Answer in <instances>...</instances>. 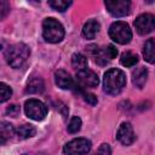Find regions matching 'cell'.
<instances>
[{
	"instance_id": "6da1fadb",
	"label": "cell",
	"mask_w": 155,
	"mask_h": 155,
	"mask_svg": "<svg viewBox=\"0 0 155 155\" xmlns=\"http://www.w3.org/2000/svg\"><path fill=\"white\" fill-rule=\"evenodd\" d=\"M126 85V75L117 68L109 69L103 78V87L108 94H119Z\"/></svg>"
},
{
	"instance_id": "7a4b0ae2",
	"label": "cell",
	"mask_w": 155,
	"mask_h": 155,
	"mask_svg": "<svg viewBox=\"0 0 155 155\" xmlns=\"http://www.w3.org/2000/svg\"><path fill=\"white\" fill-rule=\"evenodd\" d=\"M29 54H30L29 47L23 42H18L11 45L6 50L5 58L8 65H11L12 68H21L28 61Z\"/></svg>"
},
{
	"instance_id": "3957f363",
	"label": "cell",
	"mask_w": 155,
	"mask_h": 155,
	"mask_svg": "<svg viewBox=\"0 0 155 155\" xmlns=\"http://www.w3.org/2000/svg\"><path fill=\"white\" fill-rule=\"evenodd\" d=\"M42 35L46 41L57 44L64 38V28L57 19L50 17L42 22Z\"/></svg>"
},
{
	"instance_id": "277c9868",
	"label": "cell",
	"mask_w": 155,
	"mask_h": 155,
	"mask_svg": "<svg viewBox=\"0 0 155 155\" xmlns=\"http://www.w3.org/2000/svg\"><path fill=\"white\" fill-rule=\"evenodd\" d=\"M109 36L117 44H128L132 39V31L127 23L117 21L114 22L109 28Z\"/></svg>"
},
{
	"instance_id": "5b68a950",
	"label": "cell",
	"mask_w": 155,
	"mask_h": 155,
	"mask_svg": "<svg viewBox=\"0 0 155 155\" xmlns=\"http://www.w3.org/2000/svg\"><path fill=\"white\" fill-rule=\"evenodd\" d=\"M47 110L48 109H47L46 104H44L39 99H29L24 104V111H25L27 116L35 121L44 120L45 116L47 115Z\"/></svg>"
},
{
	"instance_id": "8992f818",
	"label": "cell",
	"mask_w": 155,
	"mask_h": 155,
	"mask_svg": "<svg viewBox=\"0 0 155 155\" xmlns=\"http://www.w3.org/2000/svg\"><path fill=\"white\" fill-rule=\"evenodd\" d=\"M91 142L86 138H75L64 145L63 151L65 155H85L91 150Z\"/></svg>"
},
{
	"instance_id": "52a82bcc",
	"label": "cell",
	"mask_w": 155,
	"mask_h": 155,
	"mask_svg": "<svg viewBox=\"0 0 155 155\" xmlns=\"http://www.w3.org/2000/svg\"><path fill=\"white\" fill-rule=\"evenodd\" d=\"M99 82L98 75L90 70V69H84L76 73V87L78 91H82L84 88H92L96 87Z\"/></svg>"
},
{
	"instance_id": "ba28073f",
	"label": "cell",
	"mask_w": 155,
	"mask_h": 155,
	"mask_svg": "<svg viewBox=\"0 0 155 155\" xmlns=\"http://www.w3.org/2000/svg\"><path fill=\"white\" fill-rule=\"evenodd\" d=\"M134 27L138 34L145 35L155 29V16L151 13L139 15L134 21Z\"/></svg>"
},
{
	"instance_id": "9c48e42d",
	"label": "cell",
	"mask_w": 155,
	"mask_h": 155,
	"mask_svg": "<svg viewBox=\"0 0 155 155\" xmlns=\"http://www.w3.org/2000/svg\"><path fill=\"white\" fill-rule=\"evenodd\" d=\"M105 7L114 17H124L130 12L131 2L127 0H110L105 1Z\"/></svg>"
},
{
	"instance_id": "30bf717a",
	"label": "cell",
	"mask_w": 155,
	"mask_h": 155,
	"mask_svg": "<svg viewBox=\"0 0 155 155\" xmlns=\"http://www.w3.org/2000/svg\"><path fill=\"white\" fill-rule=\"evenodd\" d=\"M116 138H117V140L121 144H124V145H131L134 142V139H136V136H134L132 125L130 122L121 124V126L117 130Z\"/></svg>"
},
{
	"instance_id": "8fae6325",
	"label": "cell",
	"mask_w": 155,
	"mask_h": 155,
	"mask_svg": "<svg viewBox=\"0 0 155 155\" xmlns=\"http://www.w3.org/2000/svg\"><path fill=\"white\" fill-rule=\"evenodd\" d=\"M54 81L56 85L62 90H78L76 82H74L69 73H67L65 70H57L54 73Z\"/></svg>"
},
{
	"instance_id": "7c38bea8",
	"label": "cell",
	"mask_w": 155,
	"mask_h": 155,
	"mask_svg": "<svg viewBox=\"0 0 155 155\" xmlns=\"http://www.w3.org/2000/svg\"><path fill=\"white\" fill-rule=\"evenodd\" d=\"M117 56V50L114 45H108L104 48H99L98 52L94 54V61L96 63H98L99 65H104L107 64L109 61L114 59Z\"/></svg>"
},
{
	"instance_id": "4fadbf2b",
	"label": "cell",
	"mask_w": 155,
	"mask_h": 155,
	"mask_svg": "<svg viewBox=\"0 0 155 155\" xmlns=\"http://www.w3.org/2000/svg\"><path fill=\"white\" fill-rule=\"evenodd\" d=\"M99 27L101 25L96 19H90L82 27V35L86 39H93L99 31Z\"/></svg>"
},
{
	"instance_id": "5bb4252c",
	"label": "cell",
	"mask_w": 155,
	"mask_h": 155,
	"mask_svg": "<svg viewBox=\"0 0 155 155\" xmlns=\"http://www.w3.org/2000/svg\"><path fill=\"white\" fill-rule=\"evenodd\" d=\"M147 78H148V70L144 68V67H140L138 69H136L132 74V82L136 87H139L142 88L147 81Z\"/></svg>"
},
{
	"instance_id": "9a60e30c",
	"label": "cell",
	"mask_w": 155,
	"mask_h": 155,
	"mask_svg": "<svg viewBox=\"0 0 155 155\" xmlns=\"http://www.w3.org/2000/svg\"><path fill=\"white\" fill-rule=\"evenodd\" d=\"M144 59L151 64L155 63V39H149L145 41L143 47Z\"/></svg>"
},
{
	"instance_id": "2e32d148",
	"label": "cell",
	"mask_w": 155,
	"mask_h": 155,
	"mask_svg": "<svg viewBox=\"0 0 155 155\" xmlns=\"http://www.w3.org/2000/svg\"><path fill=\"white\" fill-rule=\"evenodd\" d=\"M15 132H16L15 127L10 122L1 121V124H0V142H1V144H5V142L15 134Z\"/></svg>"
},
{
	"instance_id": "e0dca14e",
	"label": "cell",
	"mask_w": 155,
	"mask_h": 155,
	"mask_svg": "<svg viewBox=\"0 0 155 155\" xmlns=\"http://www.w3.org/2000/svg\"><path fill=\"white\" fill-rule=\"evenodd\" d=\"M44 81L40 78H34L28 82L25 93H41L44 91Z\"/></svg>"
},
{
	"instance_id": "ac0fdd59",
	"label": "cell",
	"mask_w": 155,
	"mask_h": 155,
	"mask_svg": "<svg viewBox=\"0 0 155 155\" xmlns=\"http://www.w3.org/2000/svg\"><path fill=\"white\" fill-rule=\"evenodd\" d=\"M16 133H17L18 138H21V139H27V138L33 137V136L36 133V130H35V127H34L33 125L25 124V125L19 126V127L16 130Z\"/></svg>"
},
{
	"instance_id": "d6986e66",
	"label": "cell",
	"mask_w": 155,
	"mask_h": 155,
	"mask_svg": "<svg viewBox=\"0 0 155 155\" xmlns=\"http://www.w3.org/2000/svg\"><path fill=\"white\" fill-rule=\"evenodd\" d=\"M71 65L79 71L84 70L87 68V58L81 53H74L71 56Z\"/></svg>"
},
{
	"instance_id": "ffe728a7",
	"label": "cell",
	"mask_w": 155,
	"mask_h": 155,
	"mask_svg": "<svg viewBox=\"0 0 155 155\" xmlns=\"http://www.w3.org/2000/svg\"><path fill=\"white\" fill-rule=\"evenodd\" d=\"M120 62L124 67L130 68V67H133V65L137 64L138 57H137V54H134L132 52H125V53H122V56L120 58Z\"/></svg>"
},
{
	"instance_id": "44dd1931",
	"label": "cell",
	"mask_w": 155,
	"mask_h": 155,
	"mask_svg": "<svg viewBox=\"0 0 155 155\" xmlns=\"http://www.w3.org/2000/svg\"><path fill=\"white\" fill-rule=\"evenodd\" d=\"M48 5L53 8V10H57V11H65L70 5H71V1H65V0H52V1H48Z\"/></svg>"
},
{
	"instance_id": "7402d4cb",
	"label": "cell",
	"mask_w": 155,
	"mask_h": 155,
	"mask_svg": "<svg viewBox=\"0 0 155 155\" xmlns=\"http://www.w3.org/2000/svg\"><path fill=\"white\" fill-rule=\"evenodd\" d=\"M81 119L79 116H73L69 121V125H68V132L69 133H76L80 131L81 128Z\"/></svg>"
},
{
	"instance_id": "603a6c76",
	"label": "cell",
	"mask_w": 155,
	"mask_h": 155,
	"mask_svg": "<svg viewBox=\"0 0 155 155\" xmlns=\"http://www.w3.org/2000/svg\"><path fill=\"white\" fill-rule=\"evenodd\" d=\"M12 94V90L10 86H7L5 82H0V102L4 103L6 102Z\"/></svg>"
},
{
	"instance_id": "cb8c5ba5",
	"label": "cell",
	"mask_w": 155,
	"mask_h": 155,
	"mask_svg": "<svg viewBox=\"0 0 155 155\" xmlns=\"http://www.w3.org/2000/svg\"><path fill=\"white\" fill-rule=\"evenodd\" d=\"M84 99H85V102H87L91 105H96L97 104V97L94 94H92V93L84 92Z\"/></svg>"
},
{
	"instance_id": "d4e9b609",
	"label": "cell",
	"mask_w": 155,
	"mask_h": 155,
	"mask_svg": "<svg viewBox=\"0 0 155 155\" xmlns=\"http://www.w3.org/2000/svg\"><path fill=\"white\" fill-rule=\"evenodd\" d=\"M96 155H111V150L109 144H102L98 149V151L96 153Z\"/></svg>"
},
{
	"instance_id": "484cf974",
	"label": "cell",
	"mask_w": 155,
	"mask_h": 155,
	"mask_svg": "<svg viewBox=\"0 0 155 155\" xmlns=\"http://www.w3.org/2000/svg\"><path fill=\"white\" fill-rule=\"evenodd\" d=\"M6 113H7V114H10L11 116L16 117V116L19 114V107H18V105H16V104H12V105H10V107L7 108Z\"/></svg>"
},
{
	"instance_id": "4316f807",
	"label": "cell",
	"mask_w": 155,
	"mask_h": 155,
	"mask_svg": "<svg viewBox=\"0 0 155 155\" xmlns=\"http://www.w3.org/2000/svg\"><path fill=\"white\" fill-rule=\"evenodd\" d=\"M8 10H10V6H8V4L6 2V1H1L0 2V17L1 18H4L5 16H6V13L8 12Z\"/></svg>"
},
{
	"instance_id": "83f0119b",
	"label": "cell",
	"mask_w": 155,
	"mask_h": 155,
	"mask_svg": "<svg viewBox=\"0 0 155 155\" xmlns=\"http://www.w3.org/2000/svg\"><path fill=\"white\" fill-rule=\"evenodd\" d=\"M23 155H28V154H23Z\"/></svg>"
}]
</instances>
